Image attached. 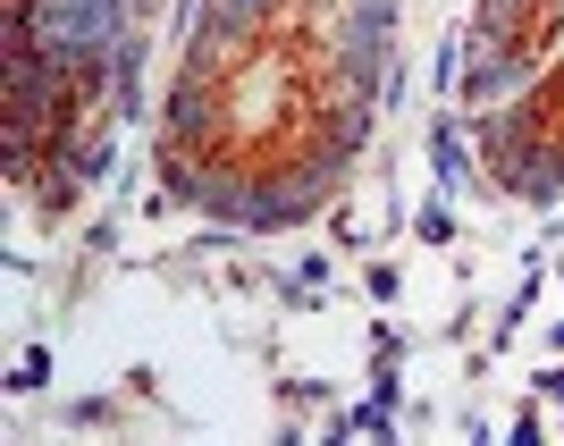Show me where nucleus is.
<instances>
[{"mask_svg": "<svg viewBox=\"0 0 564 446\" xmlns=\"http://www.w3.org/2000/svg\"><path fill=\"white\" fill-rule=\"evenodd\" d=\"M413 228H422V244H447V236H455V211H447V194H430Z\"/></svg>", "mask_w": 564, "mask_h": 446, "instance_id": "nucleus-2", "label": "nucleus"}, {"mask_svg": "<svg viewBox=\"0 0 564 446\" xmlns=\"http://www.w3.org/2000/svg\"><path fill=\"white\" fill-rule=\"evenodd\" d=\"M464 110H438V127H430V168H438V186H464Z\"/></svg>", "mask_w": 564, "mask_h": 446, "instance_id": "nucleus-1", "label": "nucleus"}, {"mask_svg": "<svg viewBox=\"0 0 564 446\" xmlns=\"http://www.w3.org/2000/svg\"><path fill=\"white\" fill-rule=\"evenodd\" d=\"M18 388H51V353H43V346L18 353Z\"/></svg>", "mask_w": 564, "mask_h": 446, "instance_id": "nucleus-3", "label": "nucleus"}]
</instances>
